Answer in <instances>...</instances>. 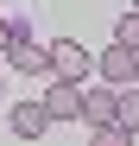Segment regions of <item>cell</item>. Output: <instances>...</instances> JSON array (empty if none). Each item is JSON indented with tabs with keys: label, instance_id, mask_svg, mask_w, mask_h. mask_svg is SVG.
I'll use <instances>...</instances> for the list:
<instances>
[{
	"label": "cell",
	"instance_id": "8992f818",
	"mask_svg": "<svg viewBox=\"0 0 139 146\" xmlns=\"http://www.w3.org/2000/svg\"><path fill=\"white\" fill-rule=\"evenodd\" d=\"M44 127H51V114H44V102H19V108H13V133H26V140H38Z\"/></svg>",
	"mask_w": 139,
	"mask_h": 146
},
{
	"label": "cell",
	"instance_id": "ba28073f",
	"mask_svg": "<svg viewBox=\"0 0 139 146\" xmlns=\"http://www.w3.org/2000/svg\"><path fill=\"white\" fill-rule=\"evenodd\" d=\"M120 44H133V51H139V7H133V13L120 19Z\"/></svg>",
	"mask_w": 139,
	"mask_h": 146
},
{
	"label": "cell",
	"instance_id": "3957f363",
	"mask_svg": "<svg viewBox=\"0 0 139 146\" xmlns=\"http://www.w3.org/2000/svg\"><path fill=\"white\" fill-rule=\"evenodd\" d=\"M44 114H51V121H82V83L57 76L51 89H44Z\"/></svg>",
	"mask_w": 139,
	"mask_h": 146
},
{
	"label": "cell",
	"instance_id": "7a4b0ae2",
	"mask_svg": "<svg viewBox=\"0 0 139 146\" xmlns=\"http://www.w3.org/2000/svg\"><path fill=\"white\" fill-rule=\"evenodd\" d=\"M89 70H95V57H89L76 38H57V44H51V76H70V83H82Z\"/></svg>",
	"mask_w": 139,
	"mask_h": 146
},
{
	"label": "cell",
	"instance_id": "52a82bcc",
	"mask_svg": "<svg viewBox=\"0 0 139 146\" xmlns=\"http://www.w3.org/2000/svg\"><path fill=\"white\" fill-rule=\"evenodd\" d=\"M114 121H120L127 133H139V83H120V95H114Z\"/></svg>",
	"mask_w": 139,
	"mask_h": 146
},
{
	"label": "cell",
	"instance_id": "5b68a950",
	"mask_svg": "<svg viewBox=\"0 0 139 146\" xmlns=\"http://www.w3.org/2000/svg\"><path fill=\"white\" fill-rule=\"evenodd\" d=\"M114 95H120V89H82V121H89V127H108V121H114Z\"/></svg>",
	"mask_w": 139,
	"mask_h": 146
},
{
	"label": "cell",
	"instance_id": "9c48e42d",
	"mask_svg": "<svg viewBox=\"0 0 139 146\" xmlns=\"http://www.w3.org/2000/svg\"><path fill=\"white\" fill-rule=\"evenodd\" d=\"M19 32H26V26H19V19H0V57H7V44H13Z\"/></svg>",
	"mask_w": 139,
	"mask_h": 146
},
{
	"label": "cell",
	"instance_id": "6da1fadb",
	"mask_svg": "<svg viewBox=\"0 0 139 146\" xmlns=\"http://www.w3.org/2000/svg\"><path fill=\"white\" fill-rule=\"evenodd\" d=\"M7 64L26 70V76H51V44H32V32H19L7 44Z\"/></svg>",
	"mask_w": 139,
	"mask_h": 146
},
{
	"label": "cell",
	"instance_id": "277c9868",
	"mask_svg": "<svg viewBox=\"0 0 139 146\" xmlns=\"http://www.w3.org/2000/svg\"><path fill=\"white\" fill-rule=\"evenodd\" d=\"M95 70L120 89V83H133V76H139V51H133V44H114V51H101V57H95Z\"/></svg>",
	"mask_w": 139,
	"mask_h": 146
},
{
	"label": "cell",
	"instance_id": "30bf717a",
	"mask_svg": "<svg viewBox=\"0 0 139 146\" xmlns=\"http://www.w3.org/2000/svg\"><path fill=\"white\" fill-rule=\"evenodd\" d=\"M133 83H139V76H133Z\"/></svg>",
	"mask_w": 139,
	"mask_h": 146
}]
</instances>
